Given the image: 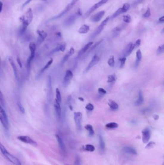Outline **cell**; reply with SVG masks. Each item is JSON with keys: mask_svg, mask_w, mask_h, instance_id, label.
I'll use <instances>...</instances> for the list:
<instances>
[{"mask_svg": "<svg viewBox=\"0 0 164 165\" xmlns=\"http://www.w3.org/2000/svg\"><path fill=\"white\" fill-rule=\"evenodd\" d=\"M33 18L32 11V8H29L26 11L25 14L19 18V20L22 22L21 26L20 27V29L18 30V34L21 36L24 34L28 26L31 23Z\"/></svg>", "mask_w": 164, "mask_h": 165, "instance_id": "1", "label": "cell"}, {"mask_svg": "<svg viewBox=\"0 0 164 165\" xmlns=\"http://www.w3.org/2000/svg\"><path fill=\"white\" fill-rule=\"evenodd\" d=\"M0 150L4 156L8 160H9L10 162H11L12 163H13V164L15 165H21V163L20 162V160L15 156L12 155V154H10V152H8L5 147L1 142H0Z\"/></svg>", "mask_w": 164, "mask_h": 165, "instance_id": "2", "label": "cell"}, {"mask_svg": "<svg viewBox=\"0 0 164 165\" xmlns=\"http://www.w3.org/2000/svg\"><path fill=\"white\" fill-rule=\"evenodd\" d=\"M82 14V10L80 9H78L76 13L73 14L65 19L64 22V26L68 27L72 25L73 24H74V23L75 22L76 19L79 18V16H81Z\"/></svg>", "mask_w": 164, "mask_h": 165, "instance_id": "3", "label": "cell"}, {"mask_svg": "<svg viewBox=\"0 0 164 165\" xmlns=\"http://www.w3.org/2000/svg\"><path fill=\"white\" fill-rule=\"evenodd\" d=\"M109 17H107L102 22L101 24L97 27L96 30L94 31V33H93L92 36H90V39H93L95 37L98 36L104 29V26L107 25L108 21H109Z\"/></svg>", "mask_w": 164, "mask_h": 165, "instance_id": "4", "label": "cell"}, {"mask_svg": "<svg viewBox=\"0 0 164 165\" xmlns=\"http://www.w3.org/2000/svg\"><path fill=\"white\" fill-rule=\"evenodd\" d=\"M82 112H77L74 113V121L76 125V128L79 131H81L82 129Z\"/></svg>", "mask_w": 164, "mask_h": 165, "instance_id": "5", "label": "cell"}, {"mask_svg": "<svg viewBox=\"0 0 164 165\" xmlns=\"http://www.w3.org/2000/svg\"><path fill=\"white\" fill-rule=\"evenodd\" d=\"M100 57L98 56L97 55L95 54V55L93 57L92 60L90 62V63H89L88 65L87 66L84 72V73H86L88 71L92 69L94 65H96L97 63H98V62L100 61Z\"/></svg>", "mask_w": 164, "mask_h": 165, "instance_id": "6", "label": "cell"}, {"mask_svg": "<svg viewBox=\"0 0 164 165\" xmlns=\"http://www.w3.org/2000/svg\"><path fill=\"white\" fill-rule=\"evenodd\" d=\"M73 77V73L70 70H68L66 71L65 76L63 80V84L64 87H66L68 86L70 81Z\"/></svg>", "mask_w": 164, "mask_h": 165, "instance_id": "7", "label": "cell"}, {"mask_svg": "<svg viewBox=\"0 0 164 165\" xmlns=\"http://www.w3.org/2000/svg\"><path fill=\"white\" fill-rule=\"evenodd\" d=\"M18 140H19L20 141L23 143H26V144H29L31 145L34 146H37L38 145L36 141H34V140L27 136H18Z\"/></svg>", "mask_w": 164, "mask_h": 165, "instance_id": "8", "label": "cell"}, {"mask_svg": "<svg viewBox=\"0 0 164 165\" xmlns=\"http://www.w3.org/2000/svg\"><path fill=\"white\" fill-rule=\"evenodd\" d=\"M37 33L38 34V37L36 44L38 45H40L47 36V33L43 30H38Z\"/></svg>", "mask_w": 164, "mask_h": 165, "instance_id": "9", "label": "cell"}, {"mask_svg": "<svg viewBox=\"0 0 164 165\" xmlns=\"http://www.w3.org/2000/svg\"><path fill=\"white\" fill-rule=\"evenodd\" d=\"M134 48H135V45L134 44L132 43L129 44L123 51L122 57H126L130 55L132 51L134 50Z\"/></svg>", "mask_w": 164, "mask_h": 165, "instance_id": "10", "label": "cell"}, {"mask_svg": "<svg viewBox=\"0 0 164 165\" xmlns=\"http://www.w3.org/2000/svg\"><path fill=\"white\" fill-rule=\"evenodd\" d=\"M142 134H143L142 139H143V142L145 144L148 143L151 137V131L150 129L148 128L144 129L142 131Z\"/></svg>", "mask_w": 164, "mask_h": 165, "instance_id": "11", "label": "cell"}, {"mask_svg": "<svg viewBox=\"0 0 164 165\" xmlns=\"http://www.w3.org/2000/svg\"><path fill=\"white\" fill-rule=\"evenodd\" d=\"M72 8V7L70 6V4H68L66 6V7L65 8V9L61 12V13L58 14V15L54 16L53 18H50L48 21H52V20H56V19H58L59 18H61L62 16H63L66 13H68V12L69 11V10L71 9Z\"/></svg>", "mask_w": 164, "mask_h": 165, "instance_id": "12", "label": "cell"}, {"mask_svg": "<svg viewBox=\"0 0 164 165\" xmlns=\"http://www.w3.org/2000/svg\"><path fill=\"white\" fill-rule=\"evenodd\" d=\"M104 14H105V11H101L99 12L98 13L95 14L94 15H93L90 18V19L93 22H98L99 21H100L101 18H103L104 16Z\"/></svg>", "mask_w": 164, "mask_h": 165, "instance_id": "13", "label": "cell"}, {"mask_svg": "<svg viewBox=\"0 0 164 165\" xmlns=\"http://www.w3.org/2000/svg\"><path fill=\"white\" fill-rule=\"evenodd\" d=\"M54 108L57 117L58 118H60L61 116V108L60 103L56 99L54 102Z\"/></svg>", "mask_w": 164, "mask_h": 165, "instance_id": "14", "label": "cell"}, {"mask_svg": "<svg viewBox=\"0 0 164 165\" xmlns=\"http://www.w3.org/2000/svg\"><path fill=\"white\" fill-rule=\"evenodd\" d=\"M74 49L73 47H71L70 50H69V52H68L66 54L64 55L63 58L62 59L61 61V63L60 65L61 66H63L64 65V64L66 62V61H68V59L69 58V57L71 55H73L74 54Z\"/></svg>", "mask_w": 164, "mask_h": 165, "instance_id": "15", "label": "cell"}, {"mask_svg": "<svg viewBox=\"0 0 164 165\" xmlns=\"http://www.w3.org/2000/svg\"><path fill=\"white\" fill-rule=\"evenodd\" d=\"M0 121H1V123L2 125H3V127H4V129L7 131H8L9 126V122H8V118H5L3 115H0Z\"/></svg>", "mask_w": 164, "mask_h": 165, "instance_id": "16", "label": "cell"}, {"mask_svg": "<svg viewBox=\"0 0 164 165\" xmlns=\"http://www.w3.org/2000/svg\"><path fill=\"white\" fill-rule=\"evenodd\" d=\"M55 137H56V138L57 140L58 143L59 144L60 149L63 153H65V152H66V149H65V145L64 144V141L61 139V138L60 137V136L57 134L55 135Z\"/></svg>", "mask_w": 164, "mask_h": 165, "instance_id": "17", "label": "cell"}, {"mask_svg": "<svg viewBox=\"0 0 164 165\" xmlns=\"http://www.w3.org/2000/svg\"><path fill=\"white\" fill-rule=\"evenodd\" d=\"M8 60H9V63L10 65L11 66L12 68L13 69V71H14V75L15 76V77L16 79H18V70H17V68H16V65H15V63L14 61V59L13 58L11 57H9L8 58Z\"/></svg>", "mask_w": 164, "mask_h": 165, "instance_id": "18", "label": "cell"}, {"mask_svg": "<svg viewBox=\"0 0 164 165\" xmlns=\"http://www.w3.org/2000/svg\"><path fill=\"white\" fill-rule=\"evenodd\" d=\"M29 48L30 50V55L29 57L32 59H33L35 56V51L36 49V44L34 42H32L29 44Z\"/></svg>", "mask_w": 164, "mask_h": 165, "instance_id": "19", "label": "cell"}, {"mask_svg": "<svg viewBox=\"0 0 164 165\" xmlns=\"http://www.w3.org/2000/svg\"><path fill=\"white\" fill-rule=\"evenodd\" d=\"M123 151L124 152H125L126 154H130V155H136L137 154L135 149L132 147H129V146L125 147L123 148Z\"/></svg>", "mask_w": 164, "mask_h": 165, "instance_id": "20", "label": "cell"}, {"mask_svg": "<svg viewBox=\"0 0 164 165\" xmlns=\"http://www.w3.org/2000/svg\"><path fill=\"white\" fill-rule=\"evenodd\" d=\"M93 42H90L87 44L85 46H84L80 51H79V57L80 56V55H82L83 54H84V53H86V52L87 51L89 50L90 48V47L93 45Z\"/></svg>", "mask_w": 164, "mask_h": 165, "instance_id": "21", "label": "cell"}, {"mask_svg": "<svg viewBox=\"0 0 164 165\" xmlns=\"http://www.w3.org/2000/svg\"><path fill=\"white\" fill-rule=\"evenodd\" d=\"M136 58L135 63V67H137L140 63L142 58V53L140 49H138L136 53Z\"/></svg>", "mask_w": 164, "mask_h": 165, "instance_id": "22", "label": "cell"}, {"mask_svg": "<svg viewBox=\"0 0 164 165\" xmlns=\"http://www.w3.org/2000/svg\"><path fill=\"white\" fill-rule=\"evenodd\" d=\"M89 30H90V27L84 24L79 29L78 33L80 34H85L88 33Z\"/></svg>", "mask_w": 164, "mask_h": 165, "instance_id": "23", "label": "cell"}, {"mask_svg": "<svg viewBox=\"0 0 164 165\" xmlns=\"http://www.w3.org/2000/svg\"><path fill=\"white\" fill-rule=\"evenodd\" d=\"M143 101H144V98H143V93H142V91H140L139 92V98H138V100L136 101L135 104L136 106L140 105L143 104Z\"/></svg>", "mask_w": 164, "mask_h": 165, "instance_id": "24", "label": "cell"}, {"mask_svg": "<svg viewBox=\"0 0 164 165\" xmlns=\"http://www.w3.org/2000/svg\"><path fill=\"white\" fill-rule=\"evenodd\" d=\"M108 104L110 108L112 110H117L118 108V104L113 100H109Z\"/></svg>", "mask_w": 164, "mask_h": 165, "instance_id": "25", "label": "cell"}, {"mask_svg": "<svg viewBox=\"0 0 164 165\" xmlns=\"http://www.w3.org/2000/svg\"><path fill=\"white\" fill-rule=\"evenodd\" d=\"M85 129L89 132V136H93L94 134V131L92 125L88 124L85 126Z\"/></svg>", "mask_w": 164, "mask_h": 165, "instance_id": "26", "label": "cell"}, {"mask_svg": "<svg viewBox=\"0 0 164 165\" xmlns=\"http://www.w3.org/2000/svg\"><path fill=\"white\" fill-rule=\"evenodd\" d=\"M99 141H100V147L101 150L102 151H104L105 149V144L101 135H99Z\"/></svg>", "mask_w": 164, "mask_h": 165, "instance_id": "27", "label": "cell"}, {"mask_svg": "<svg viewBox=\"0 0 164 165\" xmlns=\"http://www.w3.org/2000/svg\"><path fill=\"white\" fill-rule=\"evenodd\" d=\"M118 127V124L115 122L109 123L107 124L105 126V127L108 129H115V128H117Z\"/></svg>", "mask_w": 164, "mask_h": 165, "instance_id": "28", "label": "cell"}, {"mask_svg": "<svg viewBox=\"0 0 164 165\" xmlns=\"http://www.w3.org/2000/svg\"><path fill=\"white\" fill-rule=\"evenodd\" d=\"M122 13H123V11L122 10L121 8H119L118 10H117L114 13V14H113V15L111 17V19H113L115 18H117V16L120 15V14H122Z\"/></svg>", "mask_w": 164, "mask_h": 165, "instance_id": "29", "label": "cell"}, {"mask_svg": "<svg viewBox=\"0 0 164 165\" xmlns=\"http://www.w3.org/2000/svg\"><path fill=\"white\" fill-rule=\"evenodd\" d=\"M108 64L111 67H114L115 64V59H114V57L113 55H111L109 59L108 60Z\"/></svg>", "mask_w": 164, "mask_h": 165, "instance_id": "30", "label": "cell"}, {"mask_svg": "<svg viewBox=\"0 0 164 165\" xmlns=\"http://www.w3.org/2000/svg\"><path fill=\"white\" fill-rule=\"evenodd\" d=\"M116 80V76H115V74H113V75H109L107 77V83H114L115 82Z\"/></svg>", "mask_w": 164, "mask_h": 165, "instance_id": "31", "label": "cell"}, {"mask_svg": "<svg viewBox=\"0 0 164 165\" xmlns=\"http://www.w3.org/2000/svg\"><path fill=\"white\" fill-rule=\"evenodd\" d=\"M56 100L61 104L62 102V97L59 88H56Z\"/></svg>", "mask_w": 164, "mask_h": 165, "instance_id": "32", "label": "cell"}, {"mask_svg": "<svg viewBox=\"0 0 164 165\" xmlns=\"http://www.w3.org/2000/svg\"><path fill=\"white\" fill-rule=\"evenodd\" d=\"M53 58H51V59L45 65V66L43 67V69H42V70H41V72H40V73H43V72H44V71L48 69V68L50 67V66L51 65V64L53 63Z\"/></svg>", "mask_w": 164, "mask_h": 165, "instance_id": "33", "label": "cell"}, {"mask_svg": "<svg viewBox=\"0 0 164 165\" xmlns=\"http://www.w3.org/2000/svg\"><path fill=\"white\" fill-rule=\"evenodd\" d=\"M84 149L87 151L92 152H93L95 150V147H94L93 145H91V144H87L85 146Z\"/></svg>", "mask_w": 164, "mask_h": 165, "instance_id": "34", "label": "cell"}, {"mask_svg": "<svg viewBox=\"0 0 164 165\" xmlns=\"http://www.w3.org/2000/svg\"><path fill=\"white\" fill-rule=\"evenodd\" d=\"M123 20L124 22L126 23H129L132 21V18L129 15L123 16Z\"/></svg>", "mask_w": 164, "mask_h": 165, "instance_id": "35", "label": "cell"}, {"mask_svg": "<svg viewBox=\"0 0 164 165\" xmlns=\"http://www.w3.org/2000/svg\"><path fill=\"white\" fill-rule=\"evenodd\" d=\"M119 61L120 62V68H123L125 65L126 57H121V58H119Z\"/></svg>", "mask_w": 164, "mask_h": 165, "instance_id": "36", "label": "cell"}, {"mask_svg": "<svg viewBox=\"0 0 164 165\" xmlns=\"http://www.w3.org/2000/svg\"><path fill=\"white\" fill-rule=\"evenodd\" d=\"M130 7V4L128 3H125L123 4V7L121 8L122 10L123 11V13H125Z\"/></svg>", "mask_w": 164, "mask_h": 165, "instance_id": "37", "label": "cell"}, {"mask_svg": "<svg viewBox=\"0 0 164 165\" xmlns=\"http://www.w3.org/2000/svg\"><path fill=\"white\" fill-rule=\"evenodd\" d=\"M164 52V45L162 44V45H160L158 47L157 50V54L158 55H161L163 54Z\"/></svg>", "mask_w": 164, "mask_h": 165, "instance_id": "38", "label": "cell"}, {"mask_svg": "<svg viewBox=\"0 0 164 165\" xmlns=\"http://www.w3.org/2000/svg\"><path fill=\"white\" fill-rule=\"evenodd\" d=\"M0 115H3L4 117L8 118L7 115V113L5 112V110H4L3 107L1 104H0Z\"/></svg>", "mask_w": 164, "mask_h": 165, "instance_id": "39", "label": "cell"}, {"mask_svg": "<svg viewBox=\"0 0 164 165\" xmlns=\"http://www.w3.org/2000/svg\"><path fill=\"white\" fill-rule=\"evenodd\" d=\"M151 16L150 8L149 7L147 8L146 11L143 15V17L144 18H148L150 17Z\"/></svg>", "mask_w": 164, "mask_h": 165, "instance_id": "40", "label": "cell"}, {"mask_svg": "<svg viewBox=\"0 0 164 165\" xmlns=\"http://www.w3.org/2000/svg\"><path fill=\"white\" fill-rule=\"evenodd\" d=\"M125 27V25L119 26H117L115 27V28H114L113 30V32H115V33H118L122 30L123 29V28Z\"/></svg>", "mask_w": 164, "mask_h": 165, "instance_id": "41", "label": "cell"}, {"mask_svg": "<svg viewBox=\"0 0 164 165\" xmlns=\"http://www.w3.org/2000/svg\"><path fill=\"white\" fill-rule=\"evenodd\" d=\"M103 39H101V40H100L99 41H98V42H97L96 44H94L93 47H91V48H90V50L89 51V53H90L91 51H92V50H93V49H94V48H96L98 45H99V44H100L101 43V42H103Z\"/></svg>", "mask_w": 164, "mask_h": 165, "instance_id": "42", "label": "cell"}, {"mask_svg": "<svg viewBox=\"0 0 164 165\" xmlns=\"http://www.w3.org/2000/svg\"><path fill=\"white\" fill-rule=\"evenodd\" d=\"M85 108L86 110H88L89 111H93V109H94V106L93 105V104H87Z\"/></svg>", "mask_w": 164, "mask_h": 165, "instance_id": "43", "label": "cell"}, {"mask_svg": "<svg viewBox=\"0 0 164 165\" xmlns=\"http://www.w3.org/2000/svg\"><path fill=\"white\" fill-rule=\"evenodd\" d=\"M18 106L19 108V110H20L21 112L22 113H25V109H24V107L23 106L22 104L20 102H18Z\"/></svg>", "mask_w": 164, "mask_h": 165, "instance_id": "44", "label": "cell"}, {"mask_svg": "<svg viewBox=\"0 0 164 165\" xmlns=\"http://www.w3.org/2000/svg\"><path fill=\"white\" fill-rule=\"evenodd\" d=\"M0 102L1 106H4V95L1 90H0Z\"/></svg>", "mask_w": 164, "mask_h": 165, "instance_id": "45", "label": "cell"}, {"mask_svg": "<svg viewBox=\"0 0 164 165\" xmlns=\"http://www.w3.org/2000/svg\"><path fill=\"white\" fill-rule=\"evenodd\" d=\"M66 44L65 43H64L63 44H61V45L59 46V49H60V51L61 52H64L65 50V48H66Z\"/></svg>", "mask_w": 164, "mask_h": 165, "instance_id": "46", "label": "cell"}, {"mask_svg": "<svg viewBox=\"0 0 164 165\" xmlns=\"http://www.w3.org/2000/svg\"><path fill=\"white\" fill-rule=\"evenodd\" d=\"M98 93L101 95H105L107 94V91L103 88H99L98 90Z\"/></svg>", "mask_w": 164, "mask_h": 165, "instance_id": "47", "label": "cell"}, {"mask_svg": "<svg viewBox=\"0 0 164 165\" xmlns=\"http://www.w3.org/2000/svg\"><path fill=\"white\" fill-rule=\"evenodd\" d=\"M154 145H155V143L154 142L151 141V142L149 143V144H148L146 145V148H147V149H150V148H153Z\"/></svg>", "mask_w": 164, "mask_h": 165, "instance_id": "48", "label": "cell"}, {"mask_svg": "<svg viewBox=\"0 0 164 165\" xmlns=\"http://www.w3.org/2000/svg\"><path fill=\"white\" fill-rule=\"evenodd\" d=\"M34 1V0H26V1L24 4H23L22 6V9L24 8L25 7L26 5H28V4H29V3H30L31 1ZM41 1H46L47 0H41Z\"/></svg>", "mask_w": 164, "mask_h": 165, "instance_id": "49", "label": "cell"}, {"mask_svg": "<svg viewBox=\"0 0 164 165\" xmlns=\"http://www.w3.org/2000/svg\"><path fill=\"white\" fill-rule=\"evenodd\" d=\"M140 43H141V40H140V39H138V40L136 41L135 44H134V45H135V47L137 48L138 47H140Z\"/></svg>", "mask_w": 164, "mask_h": 165, "instance_id": "50", "label": "cell"}, {"mask_svg": "<svg viewBox=\"0 0 164 165\" xmlns=\"http://www.w3.org/2000/svg\"><path fill=\"white\" fill-rule=\"evenodd\" d=\"M79 1V0H72L71 2L69 4H70V6H71L72 7H74V5H75L77 3V2H78Z\"/></svg>", "mask_w": 164, "mask_h": 165, "instance_id": "51", "label": "cell"}, {"mask_svg": "<svg viewBox=\"0 0 164 165\" xmlns=\"http://www.w3.org/2000/svg\"><path fill=\"white\" fill-rule=\"evenodd\" d=\"M16 61H17L18 64L19 65L20 68H22V65L21 61V60H20V58H19V57H18V58H17Z\"/></svg>", "mask_w": 164, "mask_h": 165, "instance_id": "52", "label": "cell"}, {"mask_svg": "<svg viewBox=\"0 0 164 165\" xmlns=\"http://www.w3.org/2000/svg\"><path fill=\"white\" fill-rule=\"evenodd\" d=\"M60 51V49H59V47H58L56 48H54V49L53 50L51 51V53H56V52H58Z\"/></svg>", "mask_w": 164, "mask_h": 165, "instance_id": "53", "label": "cell"}, {"mask_svg": "<svg viewBox=\"0 0 164 165\" xmlns=\"http://www.w3.org/2000/svg\"><path fill=\"white\" fill-rule=\"evenodd\" d=\"M159 115H154L153 116V118L154 119V120H157L159 119Z\"/></svg>", "mask_w": 164, "mask_h": 165, "instance_id": "54", "label": "cell"}, {"mask_svg": "<svg viewBox=\"0 0 164 165\" xmlns=\"http://www.w3.org/2000/svg\"><path fill=\"white\" fill-rule=\"evenodd\" d=\"M79 163H80V158H78L76 160V164L79 165Z\"/></svg>", "mask_w": 164, "mask_h": 165, "instance_id": "55", "label": "cell"}, {"mask_svg": "<svg viewBox=\"0 0 164 165\" xmlns=\"http://www.w3.org/2000/svg\"><path fill=\"white\" fill-rule=\"evenodd\" d=\"M159 21L160 22L163 23L164 22V16H162L161 18H159Z\"/></svg>", "mask_w": 164, "mask_h": 165, "instance_id": "56", "label": "cell"}, {"mask_svg": "<svg viewBox=\"0 0 164 165\" xmlns=\"http://www.w3.org/2000/svg\"><path fill=\"white\" fill-rule=\"evenodd\" d=\"M3 3H2V2H1V1H0V13L1 12V10H2V9H3Z\"/></svg>", "mask_w": 164, "mask_h": 165, "instance_id": "57", "label": "cell"}, {"mask_svg": "<svg viewBox=\"0 0 164 165\" xmlns=\"http://www.w3.org/2000/svg\"><path fill=\"white\" fill-rule=\"evenodd\" d=\"M78 98H79V101H81L82 102V101H84V98H83L79 97Z\"/></svg>", "mask_w": 164, "mask_h": 165, "instance_id": "58", "label": "cell"}, {"mask_svg": "<svg viewBox=\"0 0 164 165\" xmlns=\"http://www.w3.org/2000/svg\"><path fill=\"white\" fill-rule=\"evenodd\" d=\"M69 109H70V110H71V111H72L73 110V107L71 106V105H69Z\"/></svg>", "mask_w": 164, "mask_h": 165, "instance_id": "59", "label": "cell"}, {"mask_svg": "<svg viewBox=\"0 0 164 165\" xmlns=\"http://www.w3.org/2000/svg\"><path fill=\"white\" fill-rule=\"evenodd\" d=\"M143 1V0H140V1H141V2H142V1Z\"/></svg>", "mask_w": 164, "mask_h": 165, "instance_id": "60", "label": "cell"}, {"mask_svg": "<svg viewBox=\"0 0 164 165\" xmlns=\"http://www.w3.org/2000/svg\"><path fill=\"white\" fill-rule=\"evenodd\" d=\"M0 67H1V61H0Z\"/></svg>", "mask_w": 164, "mask_h": 165, "instance_id": "61", "label": "cell"}]
</instances>
